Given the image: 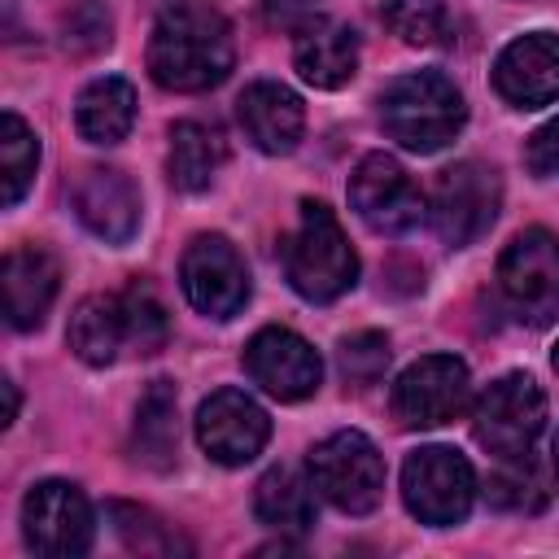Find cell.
Listing matches in <instances>:
<instances>
[{"mask_svg": "<svg viewBox=\"0 0 559 559\" xmlns=\"http://www.w3.org/2000/svg\"><path fill=\"white\" fill-rule=\"evenodd\" d=\"M231 26L210 0H166L148 31V74L166 92H205L231 70Z\"/></svg>", "mask_w": 559, "mask_h": 559, "instance_id": "6da1fadb", "label": "cell"}, {"mask_svg": "<svg viewBox=\"0 0 559 559\" xmlns=\"http://www.w3.org/2000/svg\"><path fill=\"white\" fill-rule=\"evenodd\" d=\"M463 118H467L463 92L441 70L397 74L380 92V122L411 153H437V148H445L459 135Z\"/></svg>", "mask_w": 559, "mask_h": 559, "instance_id": "7a4b0ae2", "label": "cell"}, {"mask_svg": "<svg viewBox=\"0 0 559 559\" xmlns=\"http://www.w3.org/2000/svg\"><path fill=\"white\" fill-rule=\"evenodd\" d=\"M284 275L306 301H336L358 280V253L323 201H301V218L284 240Z\"/></svg>", "mask_w": 559, "mask_h": 559, "instance_id": "3957f363", "label": "cell"}, {"mask_svg": "<svg viewBox=\"0 0 559 559\" xmlns=\"http://www.w3.org/2000/svg\"><path fill=\"white\" fill-rule=\"evenodd\" d=\"M310 480L314 489L345 515H367L384 498V459L376 441L358 428H341L310 450Z\"/></svg>", "mask_w": 559, "mask_h": 559, "instance_id": "277c9868", "label": "cell"}, {"mask_svg": "<svg viewBox=\"0 0 559 559\" xmlns=\"http://www.w3.org/2000/svg\"><path fill=\"white\" fill-rule=\"evenodd\" d=\"M498 293L507 310L533 328L559 319V236L546 227H524L498 258Z\"/></svg>", "mask_w": 559, "mask_h": 559, "instance_id": "5b68a950", "label": "cell"}, {"mask_svg": "<svg viewBox=\"0 0 559 559\" xmlns=\"http://www.w3.org/2000/svg\"><path fill=\"white\" fill-rule=\"evenodd\" d=\"M476 472L450 445H419L402 463V502L419 524L450 528L472 511Z\"/></svg>", "mask_w": 559, "mask_h": 559, "instance_id": "8992f818", "label": "cell"}, {"mask_svg": "<svg viewBox=\"0 0 559 559\" xmlns=\"http://www.w3.org/2000/svg\"><path fill=\"white\" fill-rule=\"evenodd\" d=\"M546 428V393L533 376L524 371H511V376H498L476 411H472V437L493 454V459H515V454H528L533 441L542 437Z\"/></svg>", "mask_w": 559, "mask_h": 559, "instance_id": "52a82bcc", "label": "cell"}, {"mask_svg": "<svg viewBox=\"0 0 559 559\" xmlns=\"http://www.w3.org/2000/svg\"><path fill=\"white\" fill-rule=\"evenodd\" d=\"M498 175L485 162H454L437 175L432 183V201H428V218L437 227V236L450 249H463L472 240H480L493 218H498Z\"/></svg>", "mask_w": 559, "mask_h": 559, "instance_id": "ba28073f", "label": "cell"}, {"mask_svg": "<svg viewBox=\"0 0 559 559\" xmlns=\"http://www.w3.org/2000/svg\"><path fill=\"white\" fill-rule=\"evenodd\" d=\"M179 284H183V297L192 301V310H201L205 319H231L249 301L245 258L218 231H201L188 240V249L179 258Z\"/></svg>", "mask_w": 559, "mask_h": 559, "instance_id": "9c48e42d", "label": "cell"}, {"mask_svg": "<svg viewBox=\"0 0 559 559\" xmlns=\"http://www.w3.org/2000/svg\"><path fill=\"white\" fill-rule=\"evenodd\" d=\"M467 397H472L467 362L454 354H428L397 376L393 415L402 428H441L463 415Z\"/></svg>", "mask_w": 559, "mask_h": 559, "instance_id": "30bf717a", "label": "cell"}, {"mask_svg": "<svg viewBox=\"0 0 559 559\" xmlns=\"http://www.w3.org/2000/svg\"><path fill=\"white\" fill-rule=\"evenodd\" d=\"M349 205L354 214L380 231V236H402L424 223L428 201L411 183V175L389 157V153H367L354 175H349Z\"/></svg>", "mask_w": 559, "mask_h": 559, "instance_id": "8fae6325", "label": "cell"}, {"mask_svg": "<svg viewBox=\"0 0 559 559\" xmlns=\"http://www.w3.org/2000/svg\"><path fill=\"white\" fill-rule=\"evenodd\" d=\"M22 537L35 555L74 559L92 546V507L70 480H39L22 502Z\"/></svg>", "mask_w": 559, "mask_h": 559, "instance_id": "7c38bea8", "label": "cell"}, {"mask_svg": "<svg viewBox=\"0 0 559 559\" xmlns=\"http://www.w3.org/2000/svg\"><path fill=\"white\" fill-rule=\"evenodd\" d=\"M271 437L266 411L245 389H218L197 406V441L223 467H245Z\"/></svg>", "mask_w": 559, "mask_h": 559, "instance_id": "4fadbf2b", "label": "cell"}, {"mask_svg": "<svg viewBox=\"0 0 559 559\" xmlns=\"http://www.w3.org/2000/svg\"><path fill=\"white\" fill-rule=\"evenodd\" d=\"M245 371L262 393H271L280 402H301L323 380V362H319L314 345L306 336H297L293 328H262L245 345Z\"/></svg>", "mask_w": 559, "mask_h": 559, "instance_id": "5bb4252c", "label": "cell"}, {"mask_svg": "<svg viewBox=\"0 0 559 559\" xmlns=\"http://www.w3.org/2000/svg\"><path fill=\"white\" fill-rule=\"evenodd\" d=\"M493 87L515 109H542L559 100V35L528 31L511 39L493 61Z\"/></svg>", "mask_w": 559, "mask_h": 559, "instance_id": "9a60e30c", "label": "cell"}, {"mask_svg": "<svg viewBox=\"0 0 559 559\" xmlns=\"http://www.w3.org/2000/svg\"><path fill=\"white\" fill-rule=\"evenodd\" d=\"M74 214L105 245H127L140 231V188L118 166H87L74 179Z\"/></svg>", "mask_w": 559, "mask_h": 559, "instance_id": "2e32d148", "label": "cell"}, {"mask_svg": "<svg viewBox=\"0 0 559 559\" xmlns=\"http://www.w3.org/2000/svg\"><path fill=\"white\" fill-rule=\"evenodd\" d=\"M57 284H61V266L44 245H17L4 253L0 266V288H4V319L17 332H31L48 319L52 301H57Z\"/></svg>", "mask_w": 559, "mask_h": 559, "instance_id": "e0dca14e", "label": "cell"}, {"mask_svg": "<svg viewBox=\"0 0 559 559\" xmlns=\"http://www.w3.org/2000/svg\"><path fill=\"white\" fill-rule=\"evenodd\" d=\"M236 118H240L249 144L271 153V157L293 153L297 140H301V127H306V109H301L297 92L284 87V83H271V79H258L240 92Z\"/></svg>", "mask_w": 559, "mask_h": 559, "instance_id": "ac0fdd59", "label": "cell"}, {"mask_svg": "<svg viewBox=\"0 0 559 559\" xmlns=\"http://www.w3.org/2000/svg\"><path fill=\"white\" fill-rule=\"evenodd\" d=\"M293 66L297 74L310 83V87H323V92H336L354 79L358 70V35L341 22H314L297 35L293 44Z\"/></svg>", "mask_w": 559, "mask_h": 559, "instance_id": "d6986e66", "label": "cell"}, {"mask_svg": "<svg viewBox=\"0 0 559 559\" xmlns=\"http://www.w3.org/2000/svg\"><path fill=\"white\" fill-rule=\"evenodd\" d=\"M70 349L87 362V367H105L118 358V349L127 345V314H122V297L114 293H92L74 306L70 328H66Z\"/></svg>", "mask_w": 559, "mask_h": 559, "instance_id": "ffe728a7", "label": "cell"}, {"mask_svg": "<svg viewBox=\"0 0 559 559\" xmlns=\"http://www.w3.org/2000/svg\"><path fill=\"white\" fill-rule=\"evenodd\" d=\"M135 122V87L118 74H105V79H92L83 92H79V105H74V127L83 140L92 144H118Z\"/></svg>", "mask_w": 559, "mask_h": 559, "instance_id": "44dd1931", "label": "cell"}, {"mask_svg": "<svg viewBox=\"0 0 559 559\" xmlns=\"http://www.w3.org/2000/svg\"><path fill=\"white\" fill-rule=\"evenodd\" d=\"M314 480H306L297 467H271L253 485V515L258 524L275 533H306L314 524Z\"/></svg>", "mask_w": 559, "mask_h": 559, "instance_id": "7402d4cb", "label": "cell"}, {"mask_svg": "<svg viewBox=\"0 0 559 559\" xmlns=\"http://www.w3.org/2000/svg\"><path fill=\"white\" fill-rule=\"evenodd\" d=\"M227 148H223V135L205 122H175L170 127V157H166V170H170V183L179 192H205L223 166Z\"/></svg>", "mask_w": 559, "mask_h": 559, "instance_id": "603a6c76", "label": "cell"}, {"mask_svg": "<svg viewBox=\"0 0 559 559\" xmlns=\"http://www.w3.org/2000/svg\"><path fill=\"white\" fill-rule=\"evenodd\" d=\"M175 389L166 380H153L148 393L135 406V459H144L148 467H170L175 459Z\"/></svg>", "mask_w": 559, "mask_h": 559, "instance_id": "cb8c5ba5", "label": "cell"}, {"mask_svg": "<svg viewBox=\"0 0 559 559\" xmlns=\"http://www.w3.org/2000/svg\"><path fill=\"white\" fill-rule=\"evenodd\" d=\"M35 166H39V135L17 114H4L0 118V201L4 205H17L26 197Z\"/></svg>", "mask_w": 559, "mask_h": 559, "instance_id": "d4e9b609", "label": "cell"}, {"mask_svg": "<svg viewBox=\"0 0 559 559\" xmlns=\"http://www.w3.org/2000/svg\"><path fill=\"white\" fill-rule=\"evenodd\" d=\"M485 498L493 507H502V511H542V502H546V476L533 463V450L528 454H515V459H498V472L489 476Z\"/></svg>", "mask_w": 559, "mask_h": 559, "instance_id": "484cf974", "label": "cell"}, {"mask_svg": "<svg viewBox=\"0 0 559 559\" xmlns=\"http://www.w3.org/2000/svg\"><path fill=\"white\" fill-rule=\"evenodd\" d=\"M118 297H122V314H127V345H135L140 354H157L170 336V319H166V306L153 293V284L131 280Z\"/></svg>", "mask_w": 559, "mask_h": 559, "instance_id": "4316f807", "label": "cell"}, {"mask_svg": "<svg viewBox=\"0 0 559 559\" xmlns=\"http://www.w3.org/2000/svg\"><path fill=\"white\" fill-rule=\"evenodd\" d=\"M109 524L118 528V537L127 542V550H140V555H175V550H188L148 507H135V502H109Z\"/></svg>", "mask_w": 559, "mask_h": 559, "instance_id": "83f0119b", "label": "cell"}, {"mask_svg": "<svg viewBox=\"0 0 559 559\" xmlns=\"http://www.w3.org/2000/svg\"><path fill=\"white\" fill-rule=\"evenodd\" d=\"M384 22L411 48L437 44L445 31V0H384Z\"/></svg>", "mask_w": 559, "mask_h": 559, "instance_id": "f1b7e54d", "label": "cell"}, {"mask_svg": "<svg viewBox=\"0 0 559 559\" xmlns=\"http://www.w3.org/2000/svg\"><path fill=\"white\" fill-rule=\"evenodd\" d=\"M336 362L349 384H376L389 367V336L384 332H354L341 341Z\"/></svg>", "mask_w": 559, "mask_h": 559, "instance_id": "f546056e", "label": "cell"}, {"mask_svg": "<svg viewBox=\"0 0 559 559\" xmlns=\"http://www.w3.org/2000/svg\"><path fill=\"white\" fill-rule=\"evenodd\" d=\"M66 44L79 48V52H92V48L109 44V13L96 0H79L66 13Z\"/></svg>", "mask_w": 559, "mask_h": 559, "instance_id": "4dcf8cb0", "label": "cell"}, {"mask_svg": "<svg viewBox=\"0 0 559 559\" xmlns=\"http://www.w3.org/2000/svg\"><path fill=\"white\" fill-rule=\"evenodd\" d=\"M262 17H266V26H275V31L301 35L306 26L319 22V0H262Z\"/></svg>", "mask_w": 559, "mask_h": 559, "instance_id": "1f68e13d", "label": "cell"}, {"mask_svg": "<svg viewBox=\"0 0 559 559\" xmlns=\"http://www.w3.org/2000/svg\"><path fill=\"white\" fill-rule=\"evenodd\" d=\"M524 157H528V166L537 175H559V118H550L542 131H533Z\"/></svg>", "mask_w": 559, "mask_h": 559, "instance_id": "d6a6232c", "label": "cell"}, {"mask_svg": "<svg viewBox=\"0 0 559 559\" xmlns=\"http://www.w3.org/2000/svg\"><path fill=\"white\" fill-rule=\"evenodd\" d=\"M0 389H4V424H13L17 419V389H13V380H0Z\"/></svg>", "mask_w": 559, "mask_h": 559, "instance_id": "836d02e7", "label": "cell"}, {"mask_svg": "<svg viewBox=\"0 0 559 559\" xmlns=\"http://www.w3.org/2000/svg\"><path fill=\"white\" fill-rule=\"evenodd\" d=\"M550 467H555V480H559V432H555V459H550Z\"/></svg>", "mask_w": 559, "mask_h": 559, "instance_id": "e575fe53", "label": "cell"}, {"mask_svg": "<svg viewBox=\"0 0 559 559\" xmlns=\"http://www.w3.org/2000/svg\"><path fill=\"white\" fill-rule=\"evenodd\" d=\"M550 362H555V371H559V345H555V354H550Z\"/></svg>", "mask_w": 559, "mask_h": 559, "instance_id": "d590c367", "label": "cell"}]
</instances>
